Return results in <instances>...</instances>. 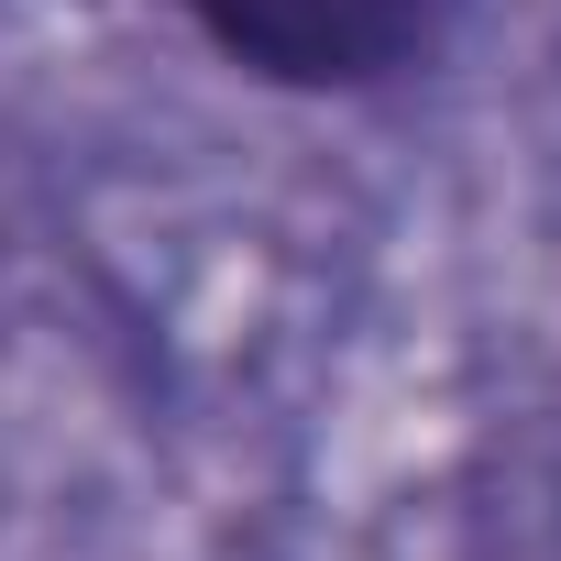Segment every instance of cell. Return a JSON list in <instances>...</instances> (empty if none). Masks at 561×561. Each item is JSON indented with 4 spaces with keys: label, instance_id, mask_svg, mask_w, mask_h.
<instances>
[{
    "label": "cell",
    "instance_id": "1",
    "mask_svg": "<svg viewBox=\"0 0 561 561\" xmlns=\"http://www.w3.org/2000/svg\"><path fill=\"white\" fill-rule=\"evenodd\" d=\"M165 12L275 100H386L462 45L473 0H165Z\"/></svg>",
    "mask_w": 561,
    "mask_h": 561
}]
</instances>
